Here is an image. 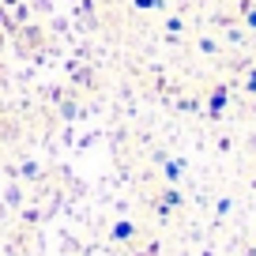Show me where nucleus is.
<instances>
[{
    "instance_id": "f257e3e1",
    "label": "nucleus",
    "mask_w": 256,
    "mask_h": 256,
    "mask_svg": "<svg viewBox=\"0 0 256 256\" xmlns=\"http://www.w3.org/2000/svg\"><path fill=\"white\" fill-rule=\"evenodd\" d=\"M222 106H226V90H215L211 94V113H222Z\"/></svg>"
},
{
    "instance_id": "f03ea898",
    "label": "nucleus",
    "mask_w": 256,
    "mask_h": 256,
    "mask_svg": "<svg viewBox=\"0 0 256 256\" xmlns=\"http://www.w3.org/2000/svg\"><path fill=\"white\" fill-rule=\"evenodd\" d=\"M166 177L177 181V177H181V162H166Z\"/></svg>"
},
{
    "instance_id": "7ed1b4c3",
    "label": "nucleus",
    "mask_w": 256,
    "mask_h": 256,
    "mask_svg": "<svg viewBox=\"0 0 256 256\" xmlns=\"http://www.w3.org/2000/svg\"><path fill=\"white\" fill-rule=\"evenodd\" d=\"M117 238H120V241H124V238H132V226H128V222H120V226H117Z\"/></svg>"
}]
</instances>
